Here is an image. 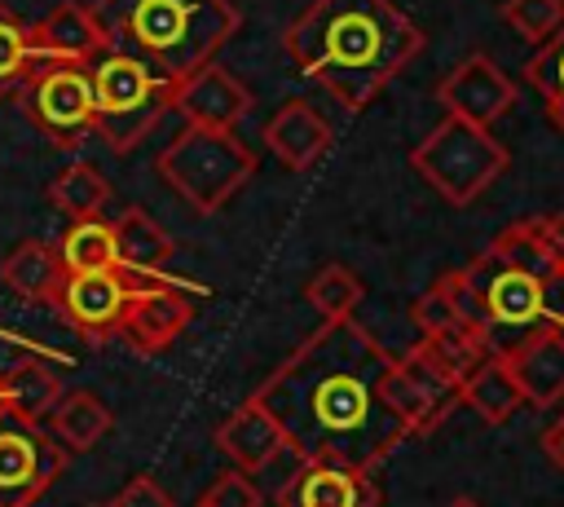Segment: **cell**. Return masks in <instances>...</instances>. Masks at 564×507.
<instances>
[{
	"mask_svg": "<svg viewBox=\"0 0 564 507\" xmlns=\"http://www.w3.org/2000/svg\"><path fill=\"white\" fill-rule=\"evenodd\" d=\"M392 357L357 322H322L256 392L282 423L295 459H330L375 472L410 432L383 397Z\"/></svg>",
	"mask_w": 564,
	"mask_h": 507,
	"instance_id": "obj_1",
	"label": "cell"
},
{
	"mask_svg": "<svg viewBox=\"0 0 564 507\" xmlns=\"http://www.w3.org/2000/svg\"><path fill=\"white\" fill-rule=\"evenodd\" d=\"M291 66L344 110H361L423 48V31L392 0H313L282 35Z\"/></svg>",
	"mask_w": 564,
	"mask_h": 507,
	"instance_id": "obj_2",
	"label": "cell"
},
{
	"mask_svg": "<svg viewBox=\"0 0 564 507\" xmlns=\"http://www.w3.org/2000/svg\"><path fill=\"white\" fill-rule=\"evenodd\" d=\"M93 13L110 48L141 57L172 84L216 62L242 22L229 0H93Z\"/></svg>",
	"mask_w": 564,
	"mask_h": 507,
	"instance_id": "obj_3",
	"label": "cell"
},
{
	"mask_svg": "<svg viewBox=\"0 0 564 507\" xmlns=\"http://www.w3.org/2000/svg\"><path fill=\"white\" fill-rule=\"evenodd\" d=\"M93 84V137H101L115 154L137 150L159 119L172 110V79L123 48H106L88 62Z\"/></svg>",
	"mask_w": 564,
	"mask_h": 507,
	"instance_id": "obj_4",
	"label": "cell"
},
{
	"mask_svg": "<svg viewBox=\"0 0 564 507\" xmlns=\"http://www.w3.org/2000/svg\"><path fill=\"white\" fill-rule=\"evenodd\" d=\"M159 176L198 212H220L256 172V154L247 141L234 137V128H198L185 123L163 150H159Z\"/></svg>",
	"mask_w": 564,
	"mask_h": 507,
	"instance_id": "obj_5",
	"label": "cell"
},
{
	"mask_svg": "<svg viewBox=\"0 0 564 507\" xmlns=\"http://www.w3.org/2000/svg\"><path fill=\"white\" fill-rule=\"evenodd\" d=\"M507 145L485 123H467L458 115H445L414 150L410 168L454 207L476 203L502 172H507Z\"/></svg>",
	"mask_w": 564,
	"mask_h": 507,
	"instance_id": "obj_6",
	"label": "cell"
},
{
	"mask_svg": "<svg viewBox=\"0 0 564 507\" xmlns=\"http://www.w3.org/2000/svg\"><path fill=\"white\" fill-rule=\"evenodd\" d=\"M22 110L31 115V123L62 150H75L93 137V84H88V66H70V62H40L26 84L18 88Z\"/></svg>",
	"mask_w": 564,
	"mask_h": 507,
	"instance_id": "obj_7",
	"label": "cell"
},
{
	"mask_svg": "<svg viewBox=\"0 0 564 507\" xmlns=\"http://www.w3.org/2000/svg\"><path fill=\"white\" fill-rule=\"evenodd\" d=\"M70 450L40 423L0 414V507H35L66 472Z\"/></svg>",
	"mask_w": 564,
	"mask_h": 507,
	"instance_id": "obj_8",
	"label": "cell"
},
{
	"mask_svg": "<svg viewBox=\"0 0 564 507\" xmlns=\"http://www.w3.org/2000/svg\"><path fill=\"white\" fill-rule=\"evenodd\" d=\"M132 295L128 269H93V273H62L53 291V313L75 326L84 339L106 344L119 335V317Z\"/></svg>",
	"mask_w": 564,
	"mask_h": 507,
	"instance_id": "obj_9",
	"label": "cell"
},
{
	"mask_svg": "<svg viewBox=\"0 0 564 507\" xmlns=\"http://www.w3.org/2000/svg\"><path fill=\"white\" fill-rule=\"evenodd\" d=\"M194 317L189 295L181 291L176 278L163 273H132V295L119 317V335L137 353H163Z\"/></svg>",
	"mask_w": 564,
	"mask_h": 507,
	"instance_id": "obj_10",
	"label": "cell"
},
{
	"mask_svg": "<svg viewBox=\"0 0 564 507\" xmlns=\"http://www.w3.org/2000/svg\"><path fill=\"white\" fill-rule=\"evenodd\" d=\"M436 97H441L445 115H458V119H467V123L494 128V123L511 110L516 84L502 75V66H498L494 57L471 53V57H463V62L436 84Z\"/></svg>",
	"mask_w": 564,
	"mask_h": 507,
	"instance_id": "obj_11",
	"label": "cell"
},
{
	"mask_svg": "<svg viewBox=\"0 0 564 507\" xmlns=\"http://www.w3.org/2000/svg\"><path fill=\"white\" fill-rule=\"evenodd\" d=\"M463 273L471 278V287H476L480 300H485L489 331H498V326H533V322H542V295H538V282H542V278L502 265L489 247H485Z\"/></svg>",
	"mask_w": 564,
	"mask_h": 507,
	"instance_id": "obj_12",
	"label": "cell"
},
{
	"mask_svg": "<svg viewBox=\"0 0 564 507\" xmlns=\"http://www.w3.org/2000/svg\"><path fill=\"white\" fill-rule=\"evenodd\" d=\"M31 48H35V62L88 66L93 57H101L110 48V35H106L101 18L93 13V4L62 0L40 22H31Z\"/></svg>",
	"mask_w": 564,
	"mask_h": 507,
	"instance_id": "obj_13",
	"label": "cell"
},
{
	"mask_svg": "<svg viewBox=\"0 0 564 507\" xmlns=\"http://www.w3.org/2000/svg\"><path fill=\"white\" fill-rule=\"evenodd\" d=\"M172 110H181L185 123H198V128H238L251 110V93L238 75L207 62L172 84Z\"/></svg>",
	"mask_w": 564,
	"mask_h": 507,
	"instance_id": "obj_14",
	"label": "cell"
},
{
	"mask_svg": "<svg viewBox=\"0 0 564 507\" xmlns=\"http://www.w3.org/2000/svg\"><path fill=\"white\" fill-rule=\"evenodd\" d=\"M379 489L370 472L330 463V459H300L295 476L278 489V507H375Z\"/></svg>",
	"mask_w": 564,
	"mask_h": 507,
	"instance_id": "obj_15",
	"label": "cell"
},
{
	"mask_svg": "<svg viewBox=\"0 0 564 507\" xmlns=\"http://www.w3.org/2000/svg\"><path fill=\"white\" fill-rule=\"evenodd\" d=\"M216 445H220V454H225L238 472H247V476L264 472V467H269L273 459H282V454H291L282 423L264 410L260 397L242 401V406L216 428Z\"/></svg>",
	"mask_w": 564,
	"mask_h": 507,
	"instance_id": "obj_16",
	"label": "cell"
},
{
	"mask_svg": "<svg viewBox=\"0 0 564 507\" xmlns=\"http://www.w3.org/2000/svg\"><path fill=\"white\" fill-rule=\"evenodd\" d=\"M502 362L529 406L546 410V406L564 401V331L560 326H542L538 335L511 344L502 353Z\"/></svg>",
	"mask_w": 564,
	"mask_h": 507,
	"instance_id": "obj_17",
	"label": "cell"
},
{
	"mask_svg": "<svg viewBox=\"0 0 564 507\" xmlns=\"http://www.w3.org/2000/svg\"><path fill=\"white\" fill-rule=\"evenodd\" d=\"M330 123L308 106V101H286L273 119H269V128H264V145L278 154V163L282 168H291V172H304V168H313L326 150H330Z\"/></svg>",
	"mask_w": 564,
	"mask_h": 507,
	"instance_id": "obj_18",
	"label": "cell"
},
{
	"mask_svg": "<svg viewBox=\"0 0 564 507\" xmlns=\"http://www.w3.org/2000/svg\"><path fill=\"white\" fill-rule=\"evenodd\" d=\"M110 229H115L119 269H128V273H163V269H167L176 242H172V234H167L150 212L123 207V212L110 220Z\"/></svg>",
	"mask_w": 564,
	"mask_h": 507,
	"instance_id": "obj_19",
	"label": "cell"
},
{
	"mask_svg": "<svg viewBox=\"0 0 564 507\" xmlns=\"http://www.w3.org/2000/svg\"><path fill=\"white\" fill-rule=\"evenodd\" d=\"M0 392H4V414L22 423H44L62 397V375L44 357H18L0 375Z\"/></svg>",
	"mask_w": 564,
	"mask_h": 507,
	"instance_id": "obj_20",
	"label": "cell"
},
{
	"mask_svg": "<svg viewBox=\"0 0 564 507\" xmlns=\"http://www.w3.org/2000/svg\"><path fill=\"white\" fill-rule=\"evenodd\" d=\"M0 282H4L13 295L31 300V304H53V291H57V282H62V260H57V251H53L48 242L22 238V242L0 260Z\"/></svg>",
	"mask_w": 564,
	"mask_h": 507,
	"instance_id": "obj_21",
	"label": "cell"
},
{
	"mask_svg": "<svg viewBox=\"0 0 564 507\" xmlns=\"http://www.w3.org/2000/svg\"><path fill=\"white\" fill-rule=\"evenodd\" d=\"M115 414L106 410V401H97L93 392L75 388V392H62L57 406L48 410V432L70 450V454H84L93 450L106 432H110Z\"/></svg>",
	"mask_w": 564,
	"mask_h": 507,
	"instance_id": "obj_22",
	"label": "cell"
},
{
	"mask_svg": "<svg viewBox=\"0 0 564 507\" xmlns=\"http://www.w3.org/2000/svg\"><path fill=\"white\" fill-rule=\"evenodd\" d=\"M57 260H62V273H93V269H119V256H115V229L106 216H84V220H70V229L57 238Z\"/></svg>",
	"mask_w": 564,
	"mask_h": 507,
	"instance_id": "obj_23",
	"label": "cell"
},
{
	"mask_svg": "<svg viewBox=\"0 0 564 507\" xmlns=\"http://www.w3.org/2000/svg\"><path fill=\"white\" fill-rule=\"evenodd\" d=\"M463 401L485 419V423H507L511 410L524 401L520 397V384L511 379L502 353H489L467 379H463Z\"/></svg>",
	"mask_w": 564,
	"mask_h": 507,
	"instance_id": "obj_24",
	"label": "cell"
},
{
	"mask_svg": "<svg viewBox=\"0 0 564 507\" xmlns=\"http://www.w3.org/2000/svg\"><path fill=\"white\" fill-rule=\"evenodd\" d=\"M48 203L70 216V220H84V216H101L106 203H110V181L88 163V159H70L53 181H48Z\"/></svg>",
	"mask_w": 564,
	"mask_h": 507,
	"instance_id": "obj_25",
	"label": "cell"
},
{
	"mask_svg": "<svg viewBox=\"0 0 564 507\" xmlns=\"http://www.w3.org/2000/svg\"><path fill=\"white\" fill-rule=\"evenodd\" d=\"M304 295H308V304L317 309L322 322H339V317H352L357 313L366 287H361V278L348 265H326V269H317L304 282Z\"/></svg>",
	"mask_w": 564,
	"mask_h": 507,
	"instance_id": "obj_26",
	"label": "cell"
},
{
	"mask_svg": "<svg viewBox=\"0 0 564 507\" xmlns=\"http://www.w3.org/2000/svg\"><path fill=\"white\" fill-rule=\"evenodd\" d=\"M397 366L419 384V392L427 397V406H432V414H436V423H445L449 419V410L463 401V384L419 344V348H410L405 357H397Z\"/></svg>",
	"mask_w": 564,
	"mask_h": 507,
	"instance_id": "obj_27",
	"label": "cell"
},
{
	"mask_svg": "<svg viewBox=\"0 0 564 507\" xmlns=\"http://www.w3.org/2000/svg\"><path fill=\"white\" fill-rule=\"evenodd\" d=\"M35 66L40 62L31 48V22H22L9 4H0V97L18 93Z\"/></svg>",
	"mask_w": 564,
	"mask_h": 507,
	"instance_id": "obj_28",
	"label": "cell"
},
{
	"mask_svg": "<svg viewBox=\"0 0 564 507\" xmlns=\"http://www.w3.org/2000/svg\"><path fill=\"white\" fill-rule=\"evenodd\" d=\"M524 75H529V84L542 93L551 123L564 132V22H560V31H555L551 40L538 44V53H533V62L524 66Z\"/></svg>",
	"mask_w": 564,
	"mask_h": 507,
	"instance_id": "obj_29",
	"label": "cell"
},
{
	"mask_svg": "<svg viewBox=\"0 0 564 507\" xmlns=\"http://www.w3.org/2000/svg\"><path fill=\"white\" fill-rule=\"evenodd\" d=\"M489 251L502 260V265H511V269H524V273H533V278H546V273H555V265H551V256H546V247L538 242V234L529 229V220H516V225H507L494 242H489Z\"/></svg>",
	"mask_w": 564,
	"mask_h": 507,
	"instance_id": "obj_30",
	"label": "cell"
},
{
	"mask_svg": "<svg viewBox=\"0 0 564 507\" xmlns=\"http://www.w3.org/2000/svg\"><path fill=\"white\" fill-rule=\"evenodd\" d=\"M383 397H388L392 414L405 423V432H410V436H414V432H432V428H436V414H432L427 397H423V392H419V384L397 366V357H392V366H388V375H383Z\"/></svg>",
	"mask_w": 564,
	"mask_h": 507,
	"instance_id": "obj_31",
	"label": "cell"
},
{
	"mask_svg": "<svg viewBox=\"0 0 564 507\" xmlns=\"http://www.w3.org/2000/svg\"><path fill=\"white\" fill-rule=\"evenodd\" d=\"M502 18H507V26H511L520 40L542 44V40H551V35L560 31V22H564V0H507V4H502Z\"/></svg>",
	"mask_w": 564,
	"mask_h": 507,
	"instance_id": "obj_32",
	"label": "cell"
},
{
	"mask_svg": "<svg viewBox=\"0 0 564 507\" xmlns=\"http://www.w3.org/2000/svg\"><path fill=\"white\" fill-rule=\"evenodd\" d=\"M264 503V494H260V485L247 476V472H225V476H216L212 481V489L198 498V507H260Z\"/></svg>",
	"mask_w": 564,
	"mask_h": 507,
	"instance_id": "obj_33",
	"label": "cell"
},
{
	"mask_svg": "<svg viewBox=\"0 0 564 507\" xmlns=\"http://www.w3.org/2000/svg\"><path fill=\"white\" fill-rule=\"evenodd\" d=\"M410 317H414V326H419L423 335L445 331V326H454V322H458V313L449 309V300H445V291H441V287L423 291V295L410 304Z\"/></svg>",
	"mask_w": 564,
	"mask_h": 507,
	"instance_id": "obj_34",
	"label": "cell"
},
{
	"mask_svg": "<svg viewBox=\"0 0 564 507\" xmlns=\"http://www.w3.org/2000/svg\"><path fill=\"white\" fill-rule=\"evenodd\" d=\"M106 507H176V503L167 498V489H159V481L137 476V481H128Z\"/></svg>",
	"mask_w": 564,
	"mask_h": 507,
	"instance_id": "obj_35",
	"label": "cell"
},
{
	"mask_svg": "<svg viewBox=\"0 0 564 507\" xmlns=\"http://www.w3.org/2000/svg\"><path fill=\"white\" fill-rule=\"evenodd\" d=\"M524 220H529V229L538 234V242L546 247L551 265H555V269H564V212H546V216H524Z\"/></svg>",
	"mask_w": 564,
	"mask_h": 507,
	"instance_id": "obj_36",
	"label": "cell"
},
{
	"mask_svg": "<svg viewBox=\"0 0 564 507\" xmlns=\"http://www.w3.org/2000/svg\"><path fill=\"white\" fill-rule=\"evenodd\" d=\"M538 295H542V322L564 331V269L546 273V278L538 282Z\"/></svg>",
	"mask_w": 564,
	"mask_h": 507,
	"instance_id": "obj_37",
	"label": "cell"
},
{
	"mask_svg": "<svg viewBox=\"0 0 564 507\" xmlns=\"http://www.w3.org/2000/svg\"><path fill=\"white\" fill-rule=\"evenodd\" d=\"M542 450H546V459H551V463L564 472V414H560V419H555V423L542 432Z\"/></svg>",
	"mask_w": 564,
	"mask_h": 507,
	"instance_id": "obj_38",
	"label": "cell"
},
{
	"mask_svg": "<svg viewBox=\"0 0 564 507\" xmlns=\"http://www.w3.org/2000/svg\"><path fill=\"white\" fill-rule=\"evenodd\" d=\"M449 507H480V503H476V498H454Z\"/></svg>",
	"mask_w": 564,
	"mask_h": 507,
	"instance_id": "obj_39",
	"label": "cell"
},
{
	"mask_svg": "<svg viewBox=\"0 0 564 507\" xmlns=\"http://www.w3.org/2000/svg\"><path fill=\"white\" fill-rule=\"evenodd\" d=\"M0 414H4V392H0Z\"/></svg>",
	"mask_w": 564,
	"mask_h": 507,
	"instance_id": "obj_40",
	"label": "cell"
}]
</instances>
